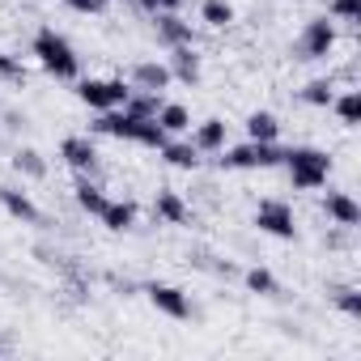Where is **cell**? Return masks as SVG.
<instances>
[{"label": "cell", "mask_w": 361, "mask_h": 361, "mask_svg": "<svg viewBox=\"0 0 361 361\" xmlns=\"http://www.w3.org/2000/svg\"><path fill=\"white\" fill-rule=\"evenodd\" d=\"M255 226L264 230V234H272V238H293V209L289 204H281V200H264L259 209H255Z\"/></svg>", "instance_id": "cell-4"}, {"label": "cell", "mask_w": 361, "mask_h": 361, "mask_svg": "<svg viewBox=\"0 0 361 361\" xmlns=\"http://www.w3.org/2000/svg\"><path fill=\"white\" fill-rule=\"evenodd\" d=\"M77 204H81L85 213H102V209H106V200H102V192H98L94 183H81V188H77Z\"/></svg>", "instance_id": "cell-23"}, {"label": "cell", "mask_w": 361, "mask_h": 361, "mask_svg": "<svg viewBox=\"0 0 361 361\" xmlns=\"http://www.w3.org/2000/svg\"><path fill=\"white\" fill-rule=\"evenodd\" d=\"M157 35L166 39V43H174V47H183V43H192V30L183 26V22H178V18H157Z\"/></svg>", "instance_id": "cell-12"}, {"label": "cell", "mask_w": 361, "mask_h": 361, "mask_svg": "<svg viewBox=\"0 0 361 361\" xmlns=\"http://www.w3.org/2000/svg\"><path fill=\"white\" fill-rule=\"evenodd\" d=\"M153 119H157V123H161L166 132H188V128H192V115H188L183 106H161V111H157Z\"/></svg>", "instance_id": "cell-16"}, {"label": "cell", "mask_w": 361, "mask_h": 361, "mask_svg": "<svg viewBox=\"0 0 361 361\" xmlns=\"http://www.w3.org/2000/svg\"><path fill=\"white\" fill-rule=\"evenodd\" d=\"M331 43H336V30H331L327 18H319V22H310V26L302 30V56H306V60H323V56L331 51Z\"/></svg>", "instance_id": "cell-6"}, {"label": "cell", "mask_w": 361, "mask_h": 361, "mask_svg": "<svg viewBox=\"0 0 361 361\" xmlns=\"http://www.w3.org/2000/svg\"><path fill=\"white\" fill-rule=\"evenodd\" d=\"M136 81H140L149 94H157V90L170 85V68H166V64H153V60H149V64H136Z\"/></svg>", "instance_id": "cell-9"}, {"label": "cell", "mask_w": 361, "mask_h": 361, "mask_svg": "<svg viewBox=\"0 0 361 361\" xmlns=\"http://www.w3.org/2000/svg\"><path fill=\"white\" fill-rule=\"evenodd\" d=\"M0 77H22V64H13L5 51H0Z\"/></svg>", "instance_id": "cell-31"}, {"label": "cell", "mask_w": 361, "mask_h": 361, "mask_svg": "<svg viewBox=\"0 0 361 361\" xmlns=\"http://www.w3.org/2000/svg\"><path fill=\"white\" fill-rule=\"evenodd\" d=\"M281 157H285V153H276L272 140H251V145L234 149V153L226 157V166H234V170H255V166H276Z\"/></svg>", "instance_id": "cell-5"}, {"label": "cell", "mask_w": 361, "mask_h": 361, "mask_svg": "<svg viewBox=\"0 0 361 361\" xmlns=\"http://www.w3.org/2000/svg\"><path fill=\"white\" fill-rule=\"evenodd\" d=\"M35 56H39V64H43L47 73H56V77H77V56H73V47H68L64 35H56V30H39V39H35Z\"/></svg>", "instance_id": "cell-2"}, {"label": "cell", "mask_w": 361, "mask_h": 361, "mask_svg": "<svg viewBox=\"0 0 361 361\" xmlns=\"http://www.w3.org/2000/svg\"><path fill=\"white\" fill-rule=\"evenodd\" d=\"M306 102H314V106H331V85H327V81H310V85H306Z\"/></svg>", "instance_id": "cell-26"}, {"label": "cell", "mask_w": 361, "mask_h": 361, "mask_svg": "<svg viewBox=\"0 0 361 361\" xmlns=\"http://www.w3.org/2000/svg\"><path fill=\"white\" fill-rule=\"evenodd\" d=\"M77 98L94 111H111V106H123L128 102V85L123 81H81L77 85Z\"/></svg>", "instance_id": "cell-3"}, {"label": "cell", "mask_w": 361, "mask_h": 361, "mask_svg": "<svg viewBox=\"0 0 361 361\" xmlns=\"http://www.w3.org/2000/svg\"><path fill=\"white\" fill-rule=\"evenodd\" d=\"M331 102H336V115H340L348 128L361 119V98H357V94H344V98H331Z\"/></svg>", "instance_id": "cell-22"}, {"label": "cell", "mask_w": 361, "mask_h": 361, "mask_svg": "<svg viewBox=\"0 0 361 361\" xmlns=\"http://www.w3.org/2000/svg\"><path fill=\"white\" fill-rule=\"evenodd\" d=\"M149 302H153L161 314H170V319H188V314H192L188 298L178 293L174 285H149Z\"/></svg>", "instance_id": "cell-7"}, {"label": "cell", "mask_w": 361, "mask_h": 361, "mask_svg": "<svg viewBox=\"0 0 361 361\" xmlns=\"http://www.w3.org/2000/svg\"><path fill=\"white\" fill-rule=\"evenodd\" d=\"M106 5V0H68V9H77V13H98Z\"/></svg>", "instance_id": "cell-30"}, {"label": "cell", "mask_w": 361, "mask_h": 361, "mask_svg": "<svg viewBox=\"0 0 361 361\" xmlns=\"http://www.w3.org/2000/svg\"><path fill=\"white\" fill-rule=\"evenodd\" d=\"M196 73H200V64H196L192 47H178V51H174V77H178V81H196Z\"/></svg>", "instance_id": "cell-20"}, {"label": "cell", "mask_w": 361, "mask_h": 361, "mask_svg": "<svg viewBox=\"0 0 361 361\" xmlns=\"http://www.w3.org/2000/svg\"><path fill=\"white\" fill-rule=\"evenodd\" d=\"M327 213H331L340 226H357V217H361V213H357V204H353L348 196H327Z\"/></svg>", "instance_id": "cell-19"}, {"label": "cell", "mask_w": 361, "mask_h": 361, "mask_svg": "<svg viewBox=\"0 0 361 361\" xmlns=\"http://www.w3.org/2000/svg\"><path fill=\"white\" fill-rule=\"evenodd\" d=\"M289 166V178H293V188H323L327 183V170H331V157L319 153V149H293L281 157Z\"/></svg>", "instance_id": "cell-1"}, {"label": "cell", "mask_w": 361, "mask_h": 361, "mask_svg": "<svg viewBox=\"0 0 361 361\" xmlns=\"http://www.w3.org/2000/svg\"><path fill=\"white\" fill-rule=\"evenodd\" d=\"M132 140H140V145H149V149H161L166 145V128L149 115V119H136V136Z\"/></svg>", "instance_id": "cell-15"}, {"label": "cell", "mask_w": 361, "mask_h": 361, "mask_svg": "<svg viewBox=\"0 0 361 361\" xmlns=\"http://www.w3.org/2000/svg\"><path fill=\"white\" fill-rule=\"evenodd\" d=\"M140 5L157 13V9H178V5H183V0H140Z\"/></svg>", "instance_id": "cell-32"}, {"label": "cell", "mask_w": 361, "mask_h": 361, "mask_svg": "<svg viewBox=\"0 0 361 361\" xmlns=\"http://www.w3.org/2000/svg\"><path fill=\"white\" fill-rule=\"evenodd\" d=\"M196 145H200V149H221V145H226V123H221V119H204L200 132H196Z\"/></svg>", "instance_id": "cell-17"}, {"label": "cell", "mask_w": 361, "mask_h": 361, "mask_svg": "<svg viewBox=\"0 0 361 361\" xmlns=\"http://www.w3.org/2000/svg\"><path fill=\"white\" fill-rule=\"evenodd\" d=\"M331 13H336L340 22H357V13H361V0H331Z\"/></svg>", "instance_id": "cell-27"}, {"label": "cell", "mask_w": 361, "mask_h": 361, "mask_svg": "<svg viewBox=\"0 0 361 361\" xmlns=\"http://www.w3.org/2000/svg\"><path fill=\"white\" fill-rule=\"evenodd\" d=\"M60 153H64V161L73 170H94V161H98V149L90 145V136H68Z\"/></svg>", "instance_id": "cell-8"}, {"label": "cell", "mask_w": 361, "mask_h": 361, "mask_svg": "<svg viewBox=\"0 0 361 361\" xmlns=\"http://www.w3.org/2000/svg\"><path fill=\"white\" fill-rule=\"evenodd\" d=\"M161 153H166L170 166H196V149L192 145H161Z\"/></svg>", "instance_id": "cell-24"}, {"label": "cell", "mask_w": 361, "mask_h": 361, "mask_svg": "<svg viewBox=\"0 0 361 361\" xmlns=\"http://www.w3.org/2000/svg\"><path fill=\"white\" fill-rule=\"evenodd\" d=\"M98 217L106 221V230H128V226L136 221V209H132V204H106Z\"/></svg>", "instance_id": "cell-18"}, {"label": "cell", "mask_w": 361, "mask_h": 361, "mask_svg": "<svg viewBox=\"0 0 361 361\" xmlns=\"http://www.w3.org/2000/svg\"><path fill=\"white\" fill-rule=\"evenodd\" d=\"M247 132H251V140H276V132H281V123L268 115V111H255L251 119H247Z\"/></svg>", "instance_id": "cell-14"}, {"label": "cell", "mask_w": 361, "mask_h": 361, "mask_svg": "<svg viewBox=\"0 0 361 361\" xmlns=\"http://www.w3.org/2000/svg\"><path fill=\"white\" fill-rule=\"evenodd\" d=\"M18 170H26V174H35V178H39V174H43L39 153H35V149H22V153H18Z\"/></svg>", "instance_id": "cell-28"}, {"label": "cell", "mask_w": 361, "mask_h": 361, "mask_svg": "<svg viewBox=\"0 0 361 361\" xmlns=\"http://www.w3.org/2000/svg\"><path fill=\"white\" fill-rule=\"evenodd\" d=\"M247 285H251L255 293H272V289H276V281H272V276H268L264 268H255V272H247Z\"/></svg>", "instance_id": "cell-29"}, {"label": "cell", "mask_w": 361, "mask_h": 361, "mask_svg": "<svg viewBox=\"0 0 361 361\" xmlns=\"http://www.w3.org/2000/svg\"><path fill=\"white\" fill-rule=\"evenodd\" d=\"M123 111H128V115H136V119H149V115H157V94H153V98H132V94H128Z\"/></svg>", "instance_id": "cell-25"}, {"label": "cell", "mask_w": 361, "mask_h": 361, "mask_svg": "<svg viewBox=\"0 0 361 361\" xmlns=\"http://www.w3.org/2000/svg\"><path fill=\"white\" fill-rule=\"evenodd\" d=\"M0 204H5L13 217H22V221H39V209L26 200V196H18V192H9V188H0Z\"/></svg>", "instance_id": "cell-11"}, {"label": "cell", "mask_w": 361, "mask_h": 361, "mask_svg": "<svg viewBox=\"0 0 361 361\" xmlns=\"http://www.w3.org/2000/svg\"><path fill=\"white\" fill-rule=\"evenodd\" d=\"M340 306H344L348 314H357V310H361V302H357V293H353V289H344V298H340Z\"/></svg>", "instance_id": "cell-33"}, {"label": "cell", "mask_w": 361, "mask_h": 361, "mask_svg": "<svg viewBox=\"0 0 361 361\" xmlns=\"http://www.w3.org/2000/svg\"><path fill=\"white\" fill-rule=\"evenodd\" d=\"M157 217H166L170 226H183L188 221V209H183V200H178L174 192H161L157 196Z\"/></svg>", "instance_id": "cell-13"}, {"label": "cell", "mask_w": 361, "mask_h": 361, "mask_svg": "<svg viewBox=\"0 0 361 361\" xmlns=\"http://www.w3.org/2000/svg\"><path fill=\"white\" fill-rule=\"evenodd\" d=\"M98 132H106V136H123V140H132L136 136V115H102L98 119Z\"/></svg>", "instance_id": "cell-10"}, {"label": "cell", "mask_w": 361, "mask_h": 361, "mask_svg": "<svg viewBox=\"0 0 361 361\" xmlns=\"http://www.w3.org/2000/svg\"><path fill=\"white\" fill-rule=\"evenodd\" d=\"M204 22L209 26H230L234 22V9L226 5V0H204Z\"/></svg>", "instance_id": "cell-21"}]
</instances>
